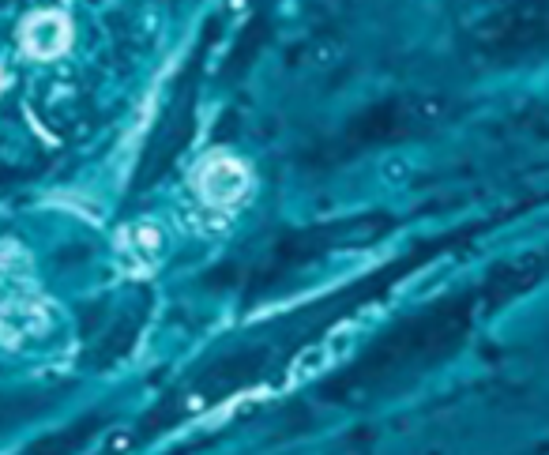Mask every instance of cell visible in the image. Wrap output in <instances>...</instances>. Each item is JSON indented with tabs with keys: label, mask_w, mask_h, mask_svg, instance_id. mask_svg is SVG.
Segmentation results:
<instances>
[{
	"label": "cell",
	"mask_w": 549,
	"mask_h": 455,
	"mask_svg": "<svg viewBox=\"0 0 549 455\" xmlns=\"http://www.w3.org/2000/svg\"><path fill=\"white\" fill-rule=\"evenodd\" d=\"M49 328V301L38 286L31 252L4 241L0 245V339L31 343Z\"/></svg>",
	"instance_id": "cell-1"
},
{
	"label": "cell",
	"mask_w": 549,
	"mask_h": 455,
	"mask_svg": "<svg viewBox=\"0 0 549 455\" xmlns=\"http://www.w3.org/2000/svg\"><path fill=\"white\" fill-rule=\"evenodd\" d=\"M72 42V27H68V16L61 12H38L23 23V49L31 53V57H61L64 49Z\"/></svg>",
	"instance_id": "cell-3"
},
{
	"label": "cell",
	"mask_w": 549,
	"mask_h": 455,
	"mask_svg": "<svg viewBox=\"0 0 549 455\" xmlns=\"http://www.w3.org/2000/svg\"><path fill=\"white\" fill-rule=\"evenodd\" d=\"M121 252L128 256V264L132 267H151L158 260V252H162V230L151 226V222H136V226H128L125 234H121Z\"/></svg>",
	"instance_id": "cell-4"
},
{
	"label": "cell",
	"mask_w": 549,
	"mask_h": 455,
	"mask_svg": "<svg viewBox=\"0 0 549 455\" xmlns=\"http://www.w3.org/2000/svg\"><path fill=\"white\" fill-rule=\"evenodd\" d=\"M192 185H196V192H200L211 207H234L249 196L252 177H249V166H245L241 158L226 155V151H215V155H207L204 162L196 166Z\"/></svg>",
	"instance_id": "cell-2"
}]
</instances>
